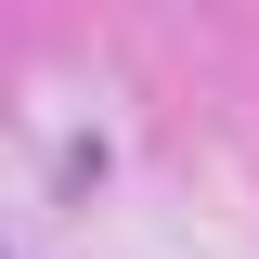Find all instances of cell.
Segmentation results:
<instances>
[{
	"label": "cell",
	"mask_w": 259,
	"mask_h": 259,
	"mask_svg": "<svg viewBox=\"0 0 259 259\" xmlns=\"http://www.w3.org/2000/svg\"><path fill=\"white\" fill-rule=\"evenodd\" d=\"M0 259H13V246H0Z\"/></svg>",
	"instance_id": "1"
}]
</instances>
